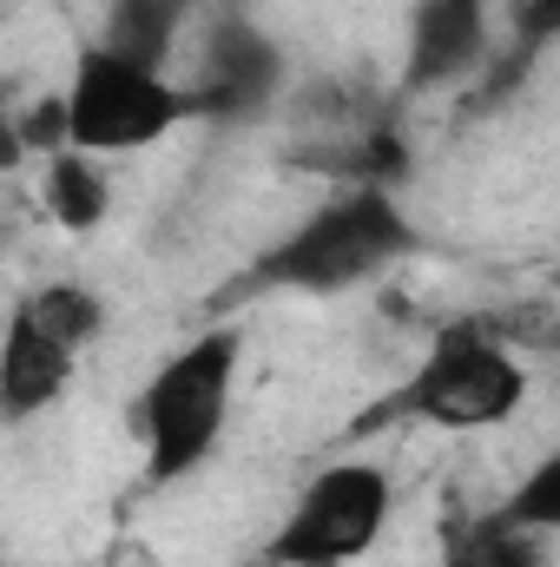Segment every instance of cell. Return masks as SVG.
Masks as SVG:
<instances>
[{"instance_id": "obj_1", "label": "cell", "mask_w": 560, "mask_h": 567, "mask_svg": "<svg viewBox=\"0 0 560 567\" xmlns=\"http://www.w3.org/2000/svg\"><path fill=\"white\" fill-rule=\"evenodd\" d=\"M416 251V225L396 205L390 185H350L343 198L317 205L303 225H290L278 245L251 258L238 290H297V297H336L356 284L396 271Z\"/></svg>"}, {"instance_id": "obj_2", "label": "cell", "mask_w": 560, "mask_h": 567, "mask_svg": "<svg viewBox=\"0 0 560 567\" xmlns=\"http://www.w3.org/2000/svg\"><path fill=\"white\" fill-rule=\"evenodd\" d=\"M238 363H245V337L218 323V330H198L185 350H172L152 370V383L139 390V449L152 488L185 482L191 468L211 462V449L225 442V423H231Z\"/></svg>"}, {"instance_id": "obj_3", "label": "cell", "mask_w": 560, "mask_h": 567, "mask_svg": "<svg viewBox=\"0 0 560 567\" xmlns=\"http://www.w3.org/2000/svg\"><path fill=\"white\" fill-rule=\"evenodd\" d=\"M528 403L521 357L488 323H442L422 350L409 383L370 416V423H428V429H501Z\"/></svg>"}, {"instance_id": "obj_4", "label": "cell", "mask_w": 560, "mask_h": 567, "mask_svg": "<svg viewBox=\"0 0 560 567\" xmlns=\"http://www.w3.org/2000/svg\"><path fill=\"white\" fill-rule=\"evenodd\" d=\"M66 113H73V145L93 152V158H120V152H145L165 133L205 120L198 113V93L165 80L158 66L139 60H120L106 53L100 40L80 47L73 60V86H66Z\"/></svg>"}, {"instance_id": "obj_5", "label": "cell", "mask_w": 560, "mask_h": 567, "mask_svg": "<svg viewBox=\"0 0 560 567\" xmlns=\"http://www.w3.org/2000/svg\"><path fill=\"white\" fill-rule=\"evenodd\" d=\"M390 515H396V482H390L383 462H330L317 482H303V495L278 522L271 561L278 567L363 561L383 542Z\"/></svg>"}, {"instance_id": "obj_6", "label": "cell", "mask_w": 560, "mask_h": 567, "mask_svg": "<svg viewBox=\"0 0 560 567\" xmlns=\"http://www.w3.org/2000/svg\"><path fill=\"white\" fill-rule=\"evenodd\" d=\"M278 80H283V53L258 20H245V13L205 20L198 66H191V93H198L205 120H245V113H258L278 93Z\"/></svg>"}, {"instance_id": "obj_7", "label": "cell", "mask_w": 560, "mask_h": 567, "mask_svg": "<svg viewBox=\"0 0 560 567\" xmlns=\"http://www.w3.org/2000/svg\"><path fill=\"white\" fill-rule=\"evenodd\" d=\"M488 60V0H416L403 40V93L462 86Z\"/></svg>"}, {"instance_id": "obj_8", "label": "cell", "mask_w": 560, "mask_h": 567, "mask_svg": "<svg viewBox=\"0 0 560 567\" xmlns=\"http://www.w3.org/2000/svg\"><path fill=\"white\" fill-rule=\"evenodd\" d=\"M73 363H80V350H66L53 330H40V317L13 297L7 337H0V416L20 429L40 410H53L73 383Z\"/></svg>"}, {"instance_id": "obj_9", "label": "cell", "mask_w": 560, "mask_h": 567, "mask_svg": "<svg viewBox=\"0 0 560 567\" xmlns=\"http://www.w3.org/2000/svg\"><path fill=\"white\" fill-rule=\"evenodd\" d=\"M185 20H191V0H113L106 20H100V47L120 53V60H139V66H158L165 73Z\"/></svg>"}, {"instance_id": "obj_10", "label": "cell", "mask_w": 560, "mask_h": 567, "mask_svg": "<svg viewBox=\"0 0 560 567\" xmlns=\"http://www.w3.org/2000/svg\"><path fill=\"white\" fill-rule=\"evenodd\" d=\"M40 198H46V212H53L60 231H93V225L113 212V185H106L100 158L80 152V145L40 158Z\"/></svg>"}, {"instance_id": "obj_11", "label": "cell", "mask_w": 560, "mask_h": 567, "mask_svg": "<svg viewBox=\"0 0 560 567\" xmlns=\"http://www.w3.org/2000/svg\"><path fill=\"white\" fill-rule=\"evenodd\" d=\"M33 317H40V330H53L66 350H86L100 330H106V303L86 290V284H73V278H60V284H40V290H27L20 297Z\"/></svg>"}, {"instance_id": "obj_12", "label": "cell", "mask_w": 560, "mask_h": 567, "mask_svg": "<svg viewBox=\"0 0 560 567\" xmlns=\"http://www.w3.org/2000/svg\"><path fill=\"white\" fill-rule=\"evenodd\" d=\"M495 515L515 522V528H528V535H560V449H548V455L515 482V495H508Z\"/></svg>"}, {"instance_id": "obj_13", "label": "cell", "mask_w": 560, "mask_h": 567, "mask_svg": "<svg viewBox=\"0 0 560 567\" xmlns=\"http://www.w3.org/2000/svg\"><path fill=\"white\" fill-rule=\"evenodd\" d=\"M560 40V0H515V53L535 60Z\"/></svg>"}, {"instance_id": "obj_14", "label": "cell", "mask_w": 560, "mask_h": 567, "mask_svg": "<svg viewBox=\"0 0 560 567\" xmlns=\"http://www.w3.org/2000/svg\"><path fill=\"white\" fill-rule=\"evenodd\" d=\"M330 567H356V561H330Z\"/></svg>"}]
</instances>
